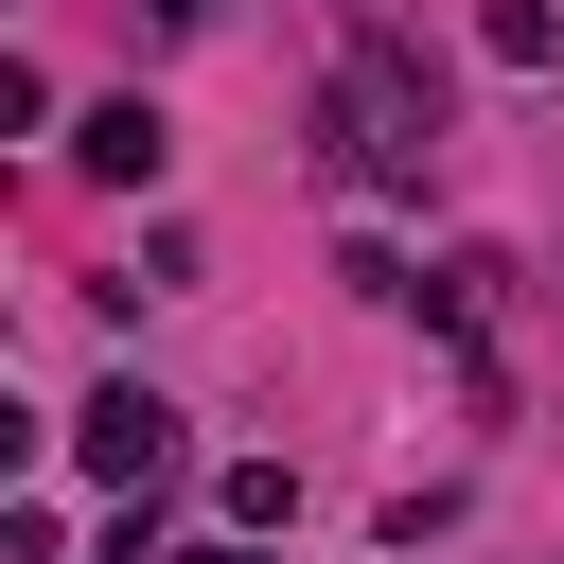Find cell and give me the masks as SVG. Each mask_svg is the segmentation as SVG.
<instances>
[{
	"instance_id": "1",
	"label": "cell",
	"mask_w": 564,
	"mask_h": 564,
	"mask_svg": "<svg viewBox=\"0 0 564 564\" xmlns=\"http://www.w3.org/2000/svg\"><path fill=\"white\" fill-rule=\"evenodd\" d=\"M70 476H106V494H176V476H194V423L123 370V388H88V405H70Z\"/></svg>"
},
{
	"instance_id": "5",
	"label": "cell",
	"mask_w": 564,
	"mask_h": 564,
	"mask_svg": "<svg viewBox=\"0 0 564 564\" xmlns=\"http://www.w3.org/2000/svg\"><path fill=\"white\" fill-rule=\"evenodd\" d=\"M159 18H212V0H159Z\"/></svg>"
},
{
	"instance_id": "2",
	"label": "cell",
	"mask_w": 564,
	"mask_h": 564,
	"mask_svg": "<svg viewBox=\"0 0 564 564\" xmlns=\"http://www.w3.org/2000/svg\"><path fill=\"white\" fill-rule=\"evenodd\" d=\"M159 159H176V123H159V106H141V88H123V106H88V123H70V176H106V194H159Z\"/></svg>"
},
{
	"instance_id": "4",
	"label": "cell",
	"mask_w": 564,
	"mask_h": 564,
	"mask_svg": "<svg viewBox=\"0 0 564 564\" xmlns=\"http://www.w3.org/2000/svg\"><path fill=\"white\" fill-rule=\"evenodd\" d=\"M212 494H229V529H282V511H300V476H282V458H229Z\"/></svg>"
},
{
	"instance_id": "3",
	"label": "cell",
	"mask_w": 564,
	"mask_h": 564,
	"mask_svg": "<svg viewBox=\"0 0 564 564\" xmlns=\"http://www.w3.org/2000/svg\"><path fill=\"white\" fill-rule=\"evenodd\" d=\"M494 70H564V0H494Z\"/></svg>"
}]
</instances>
